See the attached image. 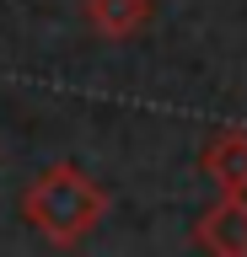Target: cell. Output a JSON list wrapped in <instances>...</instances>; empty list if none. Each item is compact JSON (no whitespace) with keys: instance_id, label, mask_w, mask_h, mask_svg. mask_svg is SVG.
Masks as SVG:
<instances>
[{"instance_id":"1","label":"cell","mask_w":247,"mask_h":257,"mask_svg":"<svg viewBox=\"0 0 247 257\" xmlns=\"http://www.w3.org/2000/svg\"><path fill=\"white\" fill-rule=\"evenodd\" d=\"M22 214L43 241L54 246H81L108 214V193L70 161H54L22 188Z\"/></svg>"},{"instance_id":"2","label":"cell","mask_w":247,"mask_h":257,"mask_svg":"<svg viewBox=\"0 0 247 257\" xmlns=\"http://www.w3.org/2000/svg\"><path fill=\"white\" fill-rule=\"evenodd\" d=\"M194 241L210 257H247V198H215L194 220Z\"/></svg>"},{"instance_id":"3","label":"cell","mask_w":247,"mask_h":257,"mask_svg":"<svg viewBox=\"0 0 247 257\" xmlns=\"http://www.w3.org/2000/svg\"><path fill=\"white\" fill-rule=\"evenodd\" d=\"M199 166L220 198H247V128H220L199 150Z\"/></svg>"},{"instance_id":"4","label":"cell","mask_w":247,"mask_h":257,"mask_svg":"<svg viewBox=\"0 0 247 257\" xmlns=\"http://www.w3.org/2000/svg\"><path fill=\"white\" fill-rule=\"evenodd\" d=\"M86 22H92L97 38L124 43L150 22V0H86Z\"/></svg>"}]
</instances>
